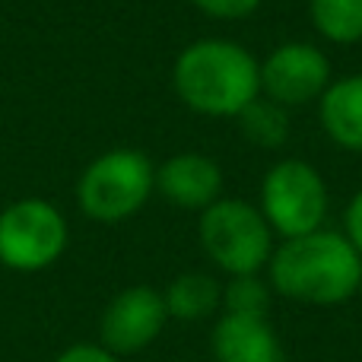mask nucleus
<instances>
[{"mask_svg": "<svg viewBox=\"0 0 362 362\" xmlns=\"http://www.w3.org/2000/svg\"><path fill=\"white\" fill-rule=\"evenodd\" d=\"M267 283L302 305H340L359 293L362 255L344 232L331 229L283 238L267 261Z\"/></svg>", "mask_w": 362, "mask_h": 362, "instance_id": "nucleus-1", "label": "nucleus"}, {"mask_svg": "<svg viewBox=\"0 0 362 362\" xmlns=\"http://www.w3.org/2000/svg\"><path fill=\"white\" fill-rule=\"evenodd\" d=\"M172 86L191 112L238 118L261 95V64L229 38H200L175 57Z\"/></svg>", "mask_w": 362, "mask_h": 362, "instance_id": "nucleus-2", "label": "nucleus"}, {"mask_svg": "<svg viewBox=\"0 0 362 362\" xmlns=\"http://www.w3.org/2000/svg\"><path fill=\"white\" fill-rule=\"evenodd\" d=\"M197 235L206 257L229 276L261 274L274 255V229L248 200H213L206 210H200Z\"/></svg>", "mask_w": 362, "mask_h": 362, "instance_id": "nucleus-3", "label": "nucleus"}, {"mask_svg": "<svg viewBox=\"0 0 362 362\" xmlns=\"http://www.w3.org/2000/svg\"><path fill=\"white\" fill-rule=\"evenodd\" d=\"M156 191V169L140 150H108L83 169L76 181L80 210L95 223L131 219Z\"/></svg>", "mask_w": 362, "mask_h": 362, "instance_id": "nucleus-4", "label": "nucleus"}, {"mask_svg": "<svg viewBox=\"0 0 362 362\" xmlns=\"http://www.w3.org/2000/svg\"><path fill=\"white\" fill-rule=\"evenodd\" d=\"M67 219L42 197H23L0 210V264L16 274H38L67 251Z\"/></svg>", "mask_w": 362, "mask_h": 362, "instance_id": "nucleus-5", "label": "nucleus"}, {"mask_svg": "<svg viewBox=\"0 0 362 362\" xmlns=\"http://www.w3.org/2000/svg\"><path fill=\"white\" fill-rule=\"evenodd\" d=\"M257 210L276 235H308L327 219V185L305 159H283L264 175Z\"/></svg>", "mask_w": 362, "mask_h": 362, "instance_id": "nucleus-6", "label": "nucleus"}, {"mask_svg": "<svg viewBox=\"0 0 362 362\" xmlns=\"http://www.w3.org/2000/svg\"><path fill=\"white\" fill-rule=\"evenodd\" d=\"M331 86V61L308 42H286L261 64V93L283 108H299L321 99Z\"/></svg>", "mask_w": 362, "mask_h": 362, "instance_id": "nucleus-7", "label": "nucleus"}, {"mask_svg": "<svg viewBox=\"0 0 362 362\" xmlns=\"http://www.w3.org/2000/svg\"><path fill=\"white\" fill-rule=\"evenodd\" d=\"M169 312L165 299L153 286H127L105 305L99 318V344L115 356L140 353L163 334Z\"/></svg>", "mask_w": 362, "mask_h": 362, "instance_id": "nucleus-8", "label": "nucleus"}, {"mask_svg": "<svg viewBox=\"0 0 362 362\" xmlns=\"http://www.w3.org/2000/svg\"><path fill=\"white\" fill-rule=\"evenodd\" d=\"M156 191L181 210H206L223 191V172L204 153H178L156 169Z\"/></svg>", "mask_w": 362, "mask_h": 362, "instance_id": "nucleus-9", "label": "nucleus"}, {"mask_svg": "<svg viewBox=\"0 0 362 362\" xmlns=\"http://www.w3.org/2000/svg\"><path fill=\"white\" fill-rule=\"evenodd\" d=\"M210 350L216 362H283L280 337L267 318L223 312L213 325Z\"/></svg>", "mask_w": 362, "mask_h": 362, "instance_id": "nucleus-10", "label": "nucleus"}, {"mask_svg": "<svg viewBox=\"0 0 362 362\" xmlns=\"http://www.w3.org/2000/svg\"><path fill=\"white\" fill-rule=\"evenodd\" d=\"M318 118L337 146L362 153V74L331 83L318 99Z\"/></svg>", "mask_w": 362, "mask_h": 362, "instance_id": "nucleus-11", "label": "nucleus"}, {"mask_svg": "<svg viewBox=\"0 0 362 362\" xmlns=\"http://www.w3.org/2000/svg\"><path fill=\"white\" fill-rule=\"evenodd\" d=\"M165 312L175 321H204L223 305V286L210 274H181L163 293Z\"/></svg>", "mask_w": 362, "mask_h": 362, "instance_id": "nucleus-12", "label": "nucleus"}, {"mask_svg": "<svg viewBox=\"0 0 362 362\" xmlns=\"http://www.w3.org/2000/svg\"><path fill=\"white\" fill-rule=\"evenodd\" d=\"M308 13L327 42L353 45L362 38V0H308Z\"/></svg>", "mask_w": 362, "mask_h": 362, "instance_id": "nucleus-13", "label": "nucleus"}, {"mask_svg": "<svg viewBox=\"0 0 362 362\" xmlns=\"http://www.w3.org/2000/svg\"><path fill=\"white\" fill-rule=\"evenodd\" d=\"M238 124H242L245 137H248L255 146H264V150H280V146L289 140L286 108L270 102V99H261V95L238 115Z\"/></svg>", "mask_w": 362, "mask_h": 362, "instance_id": "nucleus-14", "label": "nucleus"}, {"mask_svg": "<svg viewBox=\"0 0 362 362\" xmlns=\"http://www.w3.org/2000/svg\"><path fill=\"white\" fill-rule=\"evenodd\" d=\"M270 283L261 280L257 274L245 276H229V283L223 286V312L229 315H257L267 318L270 308Z\"/></svg>", "mask_w": 362, "mask_h": 362, "instance_id": "nucleus-15", "label": "nucleus"}, {"mask_svg": "<svg viewBox=\"0 0 362 362\" xmlns=\"http://www.w3.org/2000/svg\"><path fill=\"white\" fill-rule=\"evenodd\" d=\"M191 4L213 19H245L261 6V0H191Z\"/></svg>", "mask_w": 362, "mask_h": 362, "instance_id": "nucleus-16", "label": "nucleus"}, {"mask_svg": "<svg viewBox=\"0 0 362 362\" xmlns=\"http://www.w3.org/2000/svg\"><path fill=\"white\" fill-rule=\"evenodd\" d=\"M54 362H121V356H115L102 344H74L67 350H61V356Z\"/></svg>", "mask_w": 362, "mask_h": 362, "instance_id": "nucleus-17", "label": "nucleus"}, {"mask_svg": "<svg viewBox=\"0 0 362 362\" xmlns=\"http://www.w3.org/2000/svg\"><path fill=\"white\" fill-rule=\"evenodd\" d=\"M344 235L353 242V248L362 255V187L353 194V200L346 204V216H344Z\"/></svg>", "mask_w": 362, "mask_h": 362, "instance_id": "nucleus-18", "label": "nucleus"}, {"mask_svg": "<svg viewBox=\"0 0 362 362\" xmlns=\"http://www.w3.org/2000/svg\"><path fill=\"white\" fill-rule=\"evenodd\" d=\"M356 296H359V302H362V283H359V293Z\"/></svg>", "mask_w": 362, "mask_h": 362, "instance_id": "nucleus-19", "label": "nucleus"}]
</instances>
